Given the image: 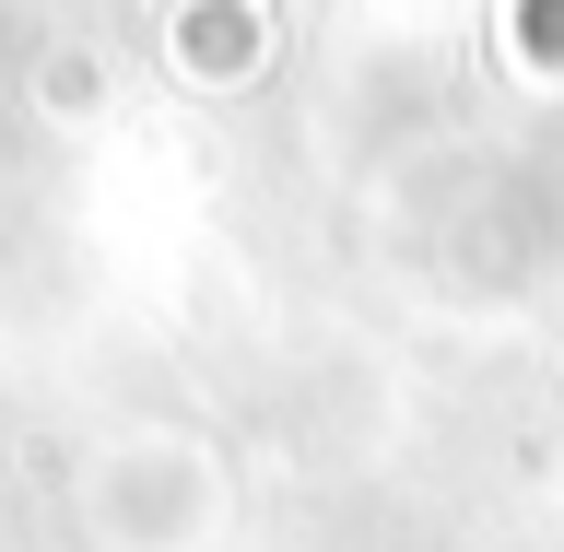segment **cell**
Listing matches in <instances>:
<instances>
[{"label":"cell","mask_w":564,"mask_h":552,"mask_svg":"<svg viewBox=\"0 0 564 552\" xmlns=\"http://www.w3.org/2000/svg\"><path fill=\"white\" fill-rule=\"evenodd\" d=\"M518 47L529 71H564V0H518Z\"/></svg>","instance_id":"cell-1"}]
</instances>
